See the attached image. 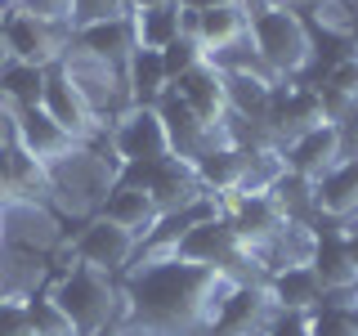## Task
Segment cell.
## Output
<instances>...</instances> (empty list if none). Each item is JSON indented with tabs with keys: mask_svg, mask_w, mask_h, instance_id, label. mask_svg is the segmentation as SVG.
I'll return each instance as SVG.
<instances>
[{
	"mask_svg": "<svg viewBox=\"0 0 358 336\" xmlns=\"http://www.w3.org/2000/svg\"><path fill=\"white\" fill-rule=\"evenodd\" d=\"M233 287H238L233 278L188 265L179 255H148L121 278V332L139 328L148 336L206 332Z\"/></svg>",
	"mask_w": 358,
	"mask_h": 336,
	"instance_id": "cell-1",
	"label": "cell"
},
{
	"mask_svg": "<svg viewBox=\"0 0 358 336\" xmlns=\"http://www.w3.org/2000/svg\"><path fill=\"white\" fill-rule=\"evenodd\" d=\"M251 45L278 81H305V72L313 63V45H309V27L300 18V9H291V5L255 9L251 14Z\"/></svg>",
	"mask_w": 358,
	"mask_h": 336,
	"instance_id": "cell-2",
	"label": "cell"
},
{
	"mask_svg": "<svg viewBox=\"0 0 358 336\" xmlns=\"http://www.w3.org/2000/svg\"><path fill=\"white\" fill-rule=\"evenodd\" d=\"M54 305L67 314V323L76 336H94L103 328H121V283H112V274H99L90 265H72L54 283Z\"/></svg>",
	"mask_w": 358,
	"mask_h": 336,
	"instance_id": "cell-3",
	"label": "cell"
},
{
	"mask_svg": "<svg viewBox=\"0 0 358 336\" xmlns=\"http://www.w3.org/2000/svg\"><path fill=\"white\" fill-rule=\"evenodd\" d=\"M166 255H179V260L201 265V269H210V274H224V278H233V283H251L246 274H251V265H260L242 246L238 233H233V224L224 220V211L197 220L193 229H184L171 242V251H166Z\"/></svg>",
	"mask_w": 358,
	"mask_h": 336,
	"instance_id": "cell-4",
	"label": "cell"
},
{
	"mask_svg": "<svg viewBox=\"0 0 358 336\" xmlns=\"http://www.w3.org/2000/svg\"><path fill=\"white\" fill-rule=\"evenodd\" d=\"M0 41H5L9 59L31 63V67H54L63 63L67 45H72V27L59 18L31 14V9H14L0 18Z\"/></svg>",
	"mask_w": 358,
	"mask_h": 336,
	"instance_id": "cell-5",
	"label": "cell"
},
{
	"mask_svg": "<svg viewBox=\"0 0 358 336\" xmlns=\"http://www.w3.org/2000/svg\"><path fill=\"white\" fill-rule=\"evenodd\" d=\"M220 211H224V220L233 224V233L242 238V246H246V251H251L260 265H264L268 246L282 238V229L291 224L287 206H282L273 193H233V197L220 202Z\"/></svg>",
	"mask_w": 358,
	"mask_h": 336,
	"instance_id": "cell-6",
	"label": "cell"
},
{
	"mask_svg": "<svg viewBox=\"0 0 358 336\" xmlns=\"http://www.w3.org/2000/svg\"><path fill=\"white\" fill-rule=\"evenodd\" d=\"M322 121H331V117L322 108L318 85H309V81H291V85L278 81L273 85V99H268V112H264V130L278 148H287L291 139H300L305 130L322 126Z\"/></svg>",
	"mask_w": 358,
	"mask_h": 336,
	"instance_id": "cell-7",
	"label": "cell"
},
{
	"mask_svg": "<svg viewBox=\"0 0 358 336\" xmlns=\"http://www.w3.org/2000/svg\"><path fill=\"white\" fill-rule=\"evenodd\" d=\"M41 108L50 112L54 121L67 130V134H76L81 144L90 139H99L103 134V121H99V108L85 99V90L67 76V67L63 63H54V67H45V94H41Z\"/></svg>",
	"mask_w": 358,
	"mask_h": 336,
	"instance_id": "cell-8",
	"label": "cell"
},
{
	"mask_svg": "<svg viewBox=\"0 0 358 336\" xmlns=\"http://www.w3.org/2000/svg\"><path fill=\"white\" fill-rule=\"evenodd\" d=\"M72 260L117 278V274H126V269L139 260V238H134L130 229H121V224H112V220H103V216H94L81 233H76V242H72Z\"/></svg>",
	"mask_w": 358,
	"mask_h": 336,
	"instance_id": "cell-9",
	"label": "cell"
},
{
	"mask_svg": "<svg viewBox=\"0 0 358 336\" xmlns=\"http://www.w3.org/2000/svg\"><path fill=\"white\" fill-rule=\"evenodd\" d=\"M14 144L31 157V162H41L45 171H54V166L72 162V157L85 148V144L76 139V134H67L41 104L14 112Z\"/></svg>",
	"mask_w": 358,
	"mask_h": 336,
	"instance_id": "cell-10",
	"label": "cell"
},
{
	"mask_svg": "<svg viewBox=\"0 0 358 336\" xmlns=\"http://www.w3.org/2000/svg\"><path fill=\"white\" fill-rule=\"evenodd\" d=\"M112 153L117 162H162L171 153V134H166V121L157 117V108H139L130 104L112 126Z\"/></svg>",
	"mask_w": 358,
	"mask_h": 336,
	"instance_id": "cell-11",
	"label": "cell"
},
{
	"mask_svg": "<svg viewBox=\"0 0 358 336\" xmlns=\"http://www.w3.org/2000/svg\"><path fill=\"white\" fill-rule=\"evenodd\" d=\"M171 90L206 121L210 130H224L233 139V130H229V85H224V67L215 59L197 63L193 72H184L179 81H171Z\"/></svg>",
	"mask_w": 358,
	"mask_h": 336,
	"instance_id": "cell-12",
	"label": "cell"
},
{
	"mask_svg": "<svg viewBox=\"0 0 358 336\" xmlns=\"http://www.w3.org/2000/svg\"><path fill=\"white\" fill-rule=\"evenodd\" d=\"M282 157H287V171L291 175L318 184L336 162H345V130H341V121H322V126L305 130L300 139H291L287 148H282Z\"/></svg>",
	"mask_w": 358,
	"mask_h": 336,
	"instance_id": "cell-13",
	"label": "cell"
},
{
	"mask_svg": "<svg viewBox=\"0 0 358 336\" xmlns=\"http://www.w3.org/2000/svg\"><path fill=\"white\" fill-rule=\"evenodd\" d=\"M157 117L166 121V134H171V153L179 157V162H188V166H193L197 157L210 148V144H224V139H229L224 130H210L206 121H201L197 112L175 94V90H166V94H162V104H157Z\"/></svg>",
	"mask_w": 358,
	"mask_h": 336,
	"instance_id": "cell-14",
	"label": "cell"
},
{
	"mask_svg": "<svg viewBox=\"0 0 358 336\" xmlns=\"http://www.w3.org/2000/svg\"><path fill=\"white\" fill-rule=\"evenodd\" d=\"M313 274H318V283L322 291H345V287H354L358 283V269L350 260V242H345V229H341V220H313Z\"/></svg>",
	"mask_w": 358,
	"mask_h": 336,
	"instance_id": "cell-15",
	"label": "cell"
},
{
	"mask_svg": "<svg viewBox=\"0 0 358 336\" xmlns=\"http://www.w3.org/2000/svg\"><path fill=\"white\" fill-rule=\"evenodd\" d=\"M72 54H85L94 63H108L112 72L126 76V63L134 54V27L130 18H108V22H90V27H72Z\"/></svg>",
	"mask_w": 358,
	"mask_h": 336,
	"instance_id": "cell-16",
	"label": "cell"
},
{
	"mask_svg": "<svg viewBox=\"0 0 358 336\" xmlns=\"http://www.w3.org/2000/svg\"><path fill=\"white\" fill-rule=\"evenodd\" d=\"M246 153H251V144H233V139L210 144V148L193 162L201 193L215 197V202L233 197V193H242V179H246Z\"/></svg>",
	"mask_w": 358,
	"mask_h": 336,
	"instance_id": "cell-17",
	"label": "cell"
},
{
	"mask_svg": "<svg viewBox=\"0 0 358 336\" xmlns=\"http://www.w3.org/2000/svg\"><path fill=\"white\" fill-rule=\"evenodd\" d=\"M264 291H268V305L278 314H313L322 305V283L313 274V265H287L264 274Z\"/></svg>",
	"mask_w": 358,
	"mask_h": 336,
	"instance_id": "cell-18",
	"label": "cell"
},
{
	"mask_svg": "<svg viewBox=\"0 0 358 336\" xmlns=\"http://www.w3.org/2000/svg\"><path fill=\"white\" fill-rule=\"evenodd\" d=\"M273 309L268 305V291H264V283H238L224 296V305H220V314L210 318V336H251L255 328L264 323V314Z\"/></svg>",
	"mask_w": 358,
	"mask_h": 336,
	"instance_id": "cell-19",
	"label": "cell"
},
{
	"mask_svg": "<svg viewBox=\"0 0 358 336\" xmlns=\"http://www.w3.org/2000/svg\"><path fill=\"white\" fill-rule=\"evenodd\" d=\"M313 216L322 220H358V157L336 162L313 184Z\"/></svg>",
	"mask_w": 358,
	"mask_h": 336,
	"instance_id": "cell-20",
	"label": "cell"
},
{
	"mask_svg": "<svg viewBox=\"0 0 358 336\" xmlns=\"http://www.w3.org/2000/svg\"><path fill=\"white\" fill-rule=\"evenodd\" d=\"M197 45L206 50V59L229 54L238 41L251 36V5H220V9H201L197 14Z\"/></svg>",
	"mask_w": 358,
	"mask_h": 336,
	"instance_id": "cell-21",
	"label": "cell"
},
{
	"mask_svg": "<svg viewBox=\"0 0 358 336\" xmlns=\"http://www.w3.org/2000/svg\"><path fill=\"white\" fill-rule=\"evenodd\" d=\"M99 216L112 220V224H121V229H130L139 242L162 224V211H157L152 193H143V188H117V184H112L108 197L99 202Z\"/></svg>",
	"mask_w": 358,
	"mask_h": 336,
	"instance_id": "cell-22",
	"label": "cell"
},
{
	"mask_svg": "<svg viewBox=\"0 0 358 336\" xmlns=\"http://www.w3.org/2000/svg\"><path fill=\"white\" fill-rule=\"evenodd\" d=\"M171 90V76H166V63L157 50H134L126 63V99L139 108H157L162 94Z\"/></svg>",
	"mask_w": 358,
	"mask_h": 336,
	"instance_id": "cell-23",
	"label": "cell"
},
{
	"mask_svg": "<svg viewBox=\"0 0 358 336\" xmlns=\"http://www.w3.org/2000/svg\"><path fill=\"white\" fill-rule=\"evenodd\" d=\"M130 27H134V50H157L162 54L171 41H179V0L171 5H148V9H130Z\"/></svg>",
	"mask_w": 358,
	"mask_h": 336,
	"instance_id": "cell-24",
	"label": "cell"
},
{
	"mask_svg": "<svg viewBox=\"0 0 358 336\" xmlns=\"http://www.w3.org/2000/svg\"><path fill=\"white\" fill-rule=\"evenodd\" d=\"M41 94H45V67H31L18 59H9L0 67V104H9V112L36 108Z\"/></svg>",
	"mask_w": 358,
	"mask_h": 336,
	"instance_id": "cell-25",
	"label": "cell"
},
{
	"mask_svg": "<svg viewBox=\"0 0 358 336\" xmlns=\"http://www.w3.org/2000/svg\"><path fill=\"white\" fill-rule=\"evenodd\" d=\"M22 305H27V318H31V328H36V336H76V328L67 323V314L54 305L50 291H36V296H27Z\"/></svg>",
	"mask_w": 358,
	"mask_h": 336,
	"instance_id": "cell-26",
	"label": "cell"
},
{
	"mask_svg": "<svg viewBox=\"0 0 358 336\" xmlns=\"http://www.w3.org/2000/svg\"><path fill=\"white\" fill-rule=\"evenodd\" d=\"M108 18H130V0H72L67 9V27H90Z\"/></svg>",
	"mask_w": 358,
	"mask_h": 336,
	"instance_id": "cell-27",
	"label": "cell"
},
{
	"mask_svg": "<svg viewBox=\"0 0 358 336\" xmlns=\"http://www.w3.org/2000/svg\"><path fill=\"white\" fill-rule=\"evenodd\" d=\"M162 63H166V76L171 81H179L184 72H193L197 63H206V50L197 45V36H179V41H171L162 50Z\"/></svg>",
	"mask_w": 358,
	"mask_h": 336,
	"instance_id": "cell-28",
	"label": "cell"
},
{
	"mask_svg": "<svg viewBox=\"0 0 358 336\" xmlns=\"http://www.w3.org/2000/svg\"><path fill=\"white\" fill-rule=\"evenodd\" d=\"M309 336H358L350 328V318H345V309L336 305H318L309 314Z\"/></svg>",
	"mask_w": 358,
	"mask_h": 336,
	"instance_id": "cell-29",
	"label": "cell"
},
{
	"mask_svg": "<svg viewBox=\"0 0 358 336\" xmlns=\"http://www.w3.org/2000/svg\"><path fill=\"white\" fill-rule=\"evenodd\" d=\"M0 336H36V328H31V318H27V305L14 300V296L0 300Z\"/></svg>",
	"mask_w": 358,
	"mask_h": 336,
	"instance_id": "cell-30",
	"label": "cell"
},
{
	"mask_svg": "<svg viewBox=\"0 0 358 336\" xmlns=\"http://www.w3.org/2000/svg\"><path fill=\"white\" fill-rule=\"evenodd\" d=\"M260 336H309V314H273Z\"/></svg>",
	"mask_w": 358,
	"mask_h": 336,
	"instance_id": "cell-31",
	"label": "cell"
},
{
	"mask_svg": "<svg viewBox=\"0 0 358 336\" xmlns=\"http://www.w3.org/2000/svg\"><path fill=\"white\" fill-rule=\"evenodd\" d=\"M179 5H184V9H197V14H201V9H220V5H251V0H179Z\"/></svg>",
	"mask_w": 358,
	"mask_h": 336,
	"instance_id": "cell-32",
	"label": "cell"
},
{
	"mask_svg": "<svg viewBox=\"0 0 358 336\" xmlns=\"http://www.w3.org/2000/svg\"><path fill=\"white\" fill-rule=\"evenodd\" d=\"M345 242H350V260L358 269V224H354V229H345Z\"/></svg>",
	"mask_w": 358,
	"mask_h": 336,
	"instance_id": "cell-33",
	"label": "cell"
},
{
	"mask_svg": "<svg viewBox=\"0 0 358 336\" xmlns=\"http://www.w3.org/2000/svg\"><path fill=\"white\" fill-rule=\"evenodd\" d=\"M5 220H9V197H0V238H5Z\"/></svg>",
	"mask_w": 358,
	"mask_h": 336,
	"instance_id": "cell-34",
	"label": "cell"
},
{
	"mask_svg": "<svg viewBox=\"0 0 358 336\" xmlns=\"http://www.w3.org/2000/svg\"><path fill=\"white\" fill-rule=\"evenodd\" d=\"M148 5H171V0H130V9H148Z\"/></svg>",
	"mask_w": 358,
	"mask_h": 336,
	"instance_id": "cell-35",
	"label": "cell"
},
{
	"mask_svg": "<svg viewBox=\"0 0 358 336\" xmlns=\"http://www.w3.org/2000/svg\"><path fill=\"white\" fill-rule=\"evenodd\" d=\"M345 318H350V328L358 332V305H354V309H345Z\"/></svg>",
	"mask_w": 358,
	"mask_h": 336,
	"instance_id": "cell-36",
	"label": "cell"
},
{
	"mask_svg": "<svg viewBox=\"0 0 358 336\" xmlns=\"http://www.w3.org/2000/svg\"><path fill=\"white\" fill-rule=\"evenodd\" d=\"M94 336H126L121 328H103V332H94Z\"/></svg>",
	"mask_w": 358,
	"mask_h": 336,
	"instance_id": "cell-37",
	"label": "cell"
},
{
	"mask_svg": "<svg viewBox=\"0 0 358 336\" xmlns=\"http://www.w3.org/2000/svg\"><path fill=\"white\" fill-rule=\"evenodd\" d=\"M273 5H291V0H273Z\"/></svg>",
	"mask_w": 358,
	"mask_h": 336,
	"instance_id": "cell-38",
	"label": "cell"
},
{
	"mask_svg": "<svg viewBox=\"0 0 358 336\" xmlns=\"http://www.w3.org/2000/svg\"><path fill=\"white\" fill-rule=\"evenodd\" d=\"M354 59H358V50H354Z\"/></svg>",
	"mask_w": 358,
	"mask_h": 336,
	"instance_id": "cell-39",
	"label": "cell"
},
{
	"mask_svg": "<svg viewBox=\"0 0 358 336\" xmlns=\"http://www.w3.org/2000/svg\"><path fill=\"white\" fill-rule=\"evenodd\" d=\"M354 224H358V220H354Z\"/></svg>",
	"mask_w": 358,
	"mask_h": 336,
	"instance_id": "cell-40",
	"label": "cell"
}]
</instances>
